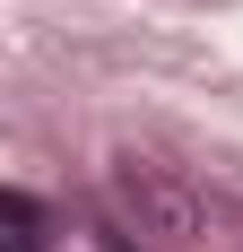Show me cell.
Instances as JSON below:
<instances>
[{
  "instance_id": "obj_2",
  "label": "cell",
  "mask_w": 243,
  "mask_h": 252,
  "mask_svg": "<svg viewBox=\"0 0 243 252\" xmlns=\"http://www.w3.org/2000/svg\"><path fill=\"white\" fill-rule=\"evenodd\" d=\"M0 252H44V218L26 191H0Z\"/></svg>"
},
{
  "instance_id": "obj_1",
  "label": "cell",
  "mask_w": 243,
  "mask_h": 252,
  "mask_svg": "<svg viewBox=\"0 0 243 252\" xmlns=\"http://www.w3.org/2000/svg\"><path fill=\"white\" fill-rule=\"evenodd\" d=\"M104 191H113V209H122V218H139V235H156V244H200V235H209L200 191L174 174L165 157L122 148V157H113V174H104Z\"/></svg>"
}]
</instances>
